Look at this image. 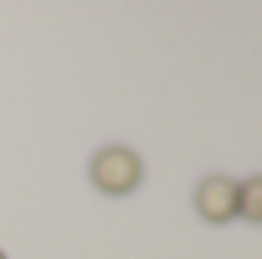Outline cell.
Returning a JSON list of instances; mask_svg holds the SVG:
<instances>
[{
    "instance_id": "1",
    "label": "cell",
    "mask_w": 262,
    "mask_h": 259,
    "mask_svg": "<svg viewBox=\"0 0 262 259\" xmlns=\"http://www.w3.org/2000/svg\"><path fill=\"white\" fill-rule=\"evenodd\" d=\"M89 180L104 195H128L143 180V159L125 143L101 146L89 162Z\"/></svg>"
},
{
    "instance_id": "2",
    "label": "cell",
    "mask_w": 262,
    "mask_h": 259,
    "mask_svg": "<svg viewBox=\"0 0 262 259\" xmlns=\"http://www.w3.org/2000/svg\"><path fill=\"white\" fill-rule=\"evenodd\" d=\"M195 210L204 223H232L238 217V183L226 174H207L195 186Z\"/></svg>"
},
{
    "instance_id": "3",
    "label": "cell",
    "mask_w": 262,
    "mask_h": 259,
    "mask_svg": "<svg viewBox=\"0 0 262 259\" xmlns=\"http://www.w3.org/2000/svg\"><path fill=\"white\" fill-rule=\"evenodd\" d=\"M238 217L247 223H262V174L238 183Z\"/></svg>"
},
{
    "instance_id": "4",
    "label": "cell",
    "mask_w": 262,
    "mask_h": 259,
    "mask_svg": "<svg viewBox=\"0 0 262 259\" xmlns=\"http://www.w3.org/2000/svg\"><path fill=\"white\" fill-rule=\"evenodd\" d=\"M0 259H6V253H3V250H0Z\"/></svg>"
}]
</instances>
